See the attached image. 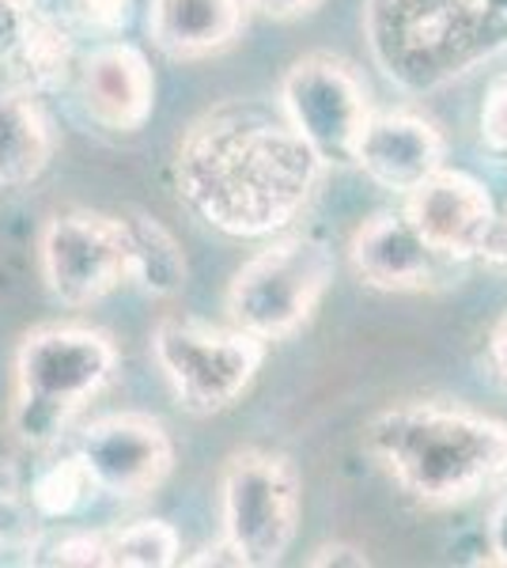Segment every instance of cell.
<instances>
[{"label":"cell","mask_w":507,"mask_h":568,"mask_svg":"<svg viewBox=\"0 0 507 568\" xmlns=\"http://www.w3.org/2000/svg\"><path fill=\"white\" fill-rule=\"evenodd\" d=\"M118 375V345L107 329L50 323L20 337L12 361V433L27 447H50L91 398Z\"/></svg>","instance_id":"cell-4"},{"label":"cell","mask_w":507,"mask_h":568,"mask_svg":"<svg viewBox=\"0 0 507 568\" xmlns=\"http://www.w3.org/2000/svg\"><path fill=\"white\" fill-rule=\"evenodd\" d=\"M322 0H246V8L265 20H300V16L315 12Z\"/></svg>","instance_id":"cell-26"},{"label":"cell","mask_w":507,"mask_h":568,"mask_svg":"<svg viewBox=\"0 0 507 568\" xmlns=\"http://www.w3.org/2000/svg\"><path fill=\"white\" fill-rule=\"evenodd\" d=\"M496 201L481 179L455 168H439L405 194V220L439 258L469 262L481 258L496 224Z\"/></svg>","instance_id":"cell-11"},{"label":"cell","mask_w":507,"mask_h":568,"mask_svg":"<svg viewBox=\"0 0 507 568\" xmlns=\"http://www.w3.org/2000/svg\"><path fill=\"white\" fill-rule=\"evenodd\" d=\"M311 568H334V565H345V568H367L372 565V557H367V549H359L353 542H326L318 546L315 554L307 557Z\"/></svg>","instance_id":"cell-24"},{"label":"cell","mask_w":507,"mask_h":568,"mask_svg":"<svg viewBox=\"0 0 507 568\" xmlns=\"http://www.w3.org/2000/svg\"><path fill=\"white\" fill-rule=\"evenodd\" d=\"M39 265L61 307L84 311L103 304L110 292L129 284L125 220L91 209L53 213L39 235Z\"/></svg>","instance_id":"cell-9"},{"label":"cell","mask_w":507,"mask_h":568,"mask_svg":"<svg viewBox=\"0 0 507 568\" xmlns=\"http://www.w3.org/2000/svg\"><path fill=\"white\" fill-rule=\"evenodd\" d=\"M42 565H80V568H103L107 561V535L103 530H69L50 546V554L39 557Z\"/></svg>","instance_id":"cell-20"},{"label":"cell","mask_w":507,"mask_h":568,"mask_svg":"<svg viewBox=\"0 0 507 568\" xmlns=\"http://www.w3.org/2000/svg\"><path fill=\"white\" fill-rule=\"evenodd\" d=\"M182 565H190V568H209V565H227V568H243V561H239V554L232 546L224 542V538H216V542H209V546H201L197 554L186 557Z\"/></svg>","instance_id":"cell-27"},{"label":"cell","mask_w":507,"mask_h":568,"mask_svg":"<svg viewBox=\"0 0 507 568\" xmlns=\"http://www.w3.org/2000/svg\"><path fill=\"white\" fill-rule=\"evenodd\" d=\"M152 356L186 414L212 417L232 409L254 387L265 342L239 326H209L190 315H163L152 329Z\"/></svg>","instance_id":"cell-7"},{"label":"cell","mask_w":507,"mask_h":568,"mask_svg":"<svg viewBox=\"0 0 507 568\" xmlns=\"http://www.w3.org/2000/svg\"><path fill=\"white\" fill-rule=\"evenodd\" d=\"M485 542H488V565L507 568V489H504V497L493 504V511H488Z\"/></svg>","instance_id":"cell-25"},{"label":"cell","mask_w":507,"mask_h":568,"mask_svg":"<svg viewBox=\"0 0 507 568\" xmlns=\"http://www.w3.org/2000/svg\"><path fill=\"white\" fill-rule=\"evenodd\" d=\"M334 273V251L326 243L315 235H288L239 265L224 311L232 326L257 342H288L315 318Z\"/></svg>","instance_id":"cell-5"},{"label":"cell","mask_w":507,"mask_h":568,"mask_svg":"<svg viewBox=\"0 0 507 568\" xmlns=\"http://www.w3.org/2000/svg\"><path fill=\"white\" fill-rule=\"evenodd\" d=\"M72 4H77L80 20L95 31H122L133 0H72Z\"/></svg>","instance_id":"cell-23"},{"label":"cell","mask_w":507,"mask_h":568,"mask_svg":"<svg viewBox=\"0 0 507 568\" xmlns=\"http://www.w3.org/2000/svg\"><path fill=\"white\" fill-rule=\"evenodd\" d=\"M31 516L16 493H0V549H12V546H27L31 549L34 535H31Z\"/></svg>","instance_id":"cell-22"},{"label":"cell","mask_w":507,"mask_h":568,"mask_svg":"<svg viewBox=\"0 0 507 568\" xmlns=\"http://www.w3.org/2000/svg\"><path fill=\"white\" fill-rule=\"evenodd\" d=\"M481 258L485 262H496V265H507V209H504V213H496L493 235H488Z\"/></svg>","instance_id":"cell-28"},{"label":"cell","mask_w":507,"mask_h":568,"mask_svg":"<svg viewBox=\"0 0 507 568\" xmlns=\"http://www.w3.org/2000/svg\"><path fill=\"white\" fill-rule=\"evenodd\" d=\"M77 88L103 130L141 133L155 110V72L133 42H103L77 65Z\"/></svg>","instance_id":"cell-13"},{"label":"cell","mask_w":507,"mask_h":568,"mask_svg":"<svg viewBox=\"0 0 507 568\" xmlns=\"http://www.w3.org/2000/svg\"><path fill=\"white\" fill-rule=\"evenodd\" d=\"M353 273L375 292H424L439 284V254L405 213H375L348 240Z\"/></svg>","instance_id":"cell-14"},{"label":"cell","mask_w":507,"mask_h":568,"mask_svg":"<svg viewBox=\"0 0 507 568\" xmlns=\"http://www.w3.org/2000/svg\"><path fill=\"white\" fill-rule=\"evenodd\" d=\"M488 356H493L496 375L507 383V315L500 318V326L493 329V337H488Z\"/></svg>","instance_id":"cell-29"},{"label":"cell","mask_w":507,"mask_h":568,"mask_svg":"<svg viewBox=\"0 0 507 568\" xmlns=\"http://www.w3.org/2000/svg\"><path fill=\"white\" fill-rule=\"evenodd\" d=\"M447 160V136L432 118L413 110H383L372 114L364 136H359L356 163L379 190L409 194L432 171H439Z\"/></svg>","instance_id":"cell-12"},{"label":"cell","mask_w":507,"mask_h":568,"mask_svg":"<svg viewBox=\"0 0 507 568\" xmlns=\"http://www.w3.org/2000/svg\"><path fill=\"white\" fill-rule=\"evenodd\" d=\"M367 42L405 91H432L507 50V0H367Z\"/></svg>","instance_id":"cell-3"},{"label":"cell","mask_w":507,"mask_h":568,"mask_svg":"<svg viewBox=\"0 0 507 568\" xmlns=\"http://www.w3.org/2000/svg\"><path fill=\"white\" fill-rule=\"evenodd\" d=\"M326 163L284 122L254 103H220L179 141V201L232 240L276 235L315 197Z\"/></svg>","instance_id":"cell-1"},{"label":"cell","mask_w":507,"mask_h":568,"mask_svg":"<svg viewBox=\"0 0 507 568\" xmlns=\"http://www.w3.org/2000/svg\"><path fill=\"white\" fill-rule=\"evenodd\" d=\"M481 141L496 155H507V77L496 80L481 106Z\"/></svg>","instance_id":"cell-21"},{"label":"cell","mask_w":507,"mask_h":568,"mask_svg":"<svg viewBox=\"0 0 507 568\" xmlns=\"http://www.w3.org/2000/svg\"><path fill=\"white\" fill-rule=\"evenodd\" d=\"M276 106L326 168H353L359 136L375 114L364 80L334 53H307L292 61L281 77Z\"/></svg>","instance_id":"cell-8"},{"label":"cell","mask_w":507,"mask_h":568,"mask_svg":"<svg viewBox=\"0 0 507 568\" xmlns=\"http://www.w3.org/2000/svg\"><path fill=\"white\" fill-rule=\"evenodd\" d=\"M77 455L99 493L114 500H144L171 478L174 439L152 414H107L80 428Z\"/></svg>","instance_id":"cell-10"},{"label":"cell","mask_w":507,"mask_h":568,"mask_svg":"<svg viewBox=\"0 0 507 568\" xmlns=\"http://www.w3.org/2000/svg\"><path fill=\"white\" fill-rule=\"evenodd\" d=\"M246 0H149V39L171 61H205L235 45Z\"/></svg>","instance_id":"cell-15"},{"label":"cell","mask_w":507,"mask_h":568,"mask_svg":"<svg viewBox=\"0 0 507 568\" xmlns=\"http://www.w3.org/2000/svg\"><path fill=\"white\" fill-rule=\"evenodd\" d=\"M53 130L31 91H0V186L20 190L50 168Z\"/></svg>","instance_id":"cell-16"},{"label":"cell","mask_w":507,"mask_h":568,"mask_svg":"<svg viewBox=\"0 0 507 568\" xmlns=\"http://www.w3.org/2000/svg\"><path fill=\"white\" fill-rule=\"evenodd\" d=\"M303 478L296 463L265 447H239L220 470V538L243 568H273L300 535Z\"/></svg>","instance_id":"cell-6"},{"label":"cell","mask_w":507,"mask_h":568,"mask_svg":"<svg viewBox=\"0 0 507 568\" xmlns=\"http://www.w3.org/2000/svg\"><path fill=\"white\" fill-rule=\"evenodd\" d=\"M367 459L420 508H458L507 481V420L444 402H398L367 417Z\"/></svg>","instance_id":"cell-2"},{"label":"cell","mask_w":507,"mask_h":568,"mask_svg":"<svg viewBox=\"0 0 507 568\" xmlns=\"http://www.w3.org/2000/svg\"><path fill=\"white\" fill-rule=\"evenodd\" d=\"M99 485L88 474V466L80 463V455L72 452L69 459L45 466L39 478L31 481V511L39 519H72L95 504Z\"/></svg>","instance_id":"cell-19"},{"label":"cell","mask_w":507,"mask_h":568,"mask_svg":"<svg viewBox=\"0 0 507 568\" xmlns=\"http://www.w3.org/2000/svg\"><path fill=\"white\" fill-rule=\"evenodd\" d=\"M129 232V284L149 292L155 300H168L186 284V254L179 240L144 213H122Z\"/></svg>","instance_id":"cell-17"},{"label":"cell","mask_w":507,"mask_h":568,"mask_svg":"<svg viewBox=\"0 0 507 568\" xmlns=\"http://www.w3.org/2000/svg\"><path fill=\"white\" fill-rule=\"evenodd\" d=\"M182 561V538L168 519H136L107 535L103 568H171Z\"/></svg>","instance_id":"cell-18"}]
</instances>
